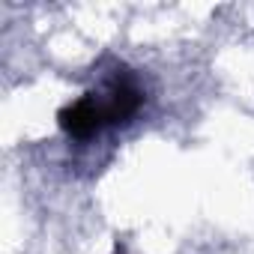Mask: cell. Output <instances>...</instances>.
<instances>
[{"label":"cell","instance_id":"cell-1","mask_svg":"<svg viewBox=\"0 0 254 254\" xmlns=\"http://www.w3.org/2000/svg\"><path fill=\"white\" fill-rule=\"evenodd\" d=\"M117 254H120V251H117Z\"/></svg>","mask_w":254,"mask_h":254}]
</instances>
